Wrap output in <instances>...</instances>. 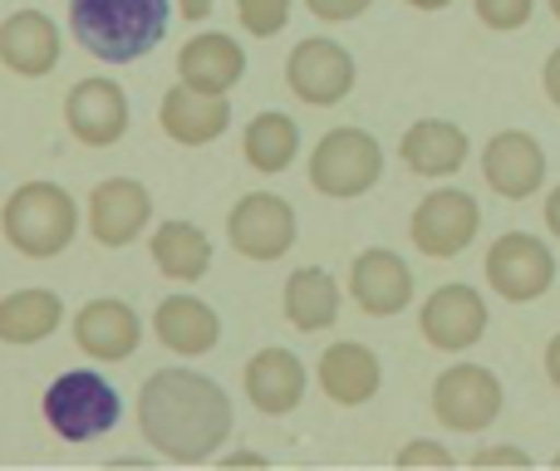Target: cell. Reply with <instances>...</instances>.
<instances>
[{
    "label": "cell",
    "instance_id": "1",
    "mask_svg": "<svg viewBox=\"0 0 560 471\" xmlns=\"http://www.w3.org/2000/svg\"><path fill=\"white\" fill-rule=\"evenodd\" d=\"M232 398L197 368H158L138 388V427L163 462L202 467L232 437Z\"/></svg>",
    "mask_w": 560,
    "mask_h": 471
},
{
    "label": "cell",
    "instance_id": "2",
    "mask_svg": "<svg viewBox=\"0 0 560 471\" xmlns=\"http://www.w3.org/2000/svg\"><path fill=\"white\" fill-rule=\"evenodd\" d=\"M173 0H69V35L104 64H138L167 35Z\"/></svg>",
    "mask_w": 560,
    "mask_h": 471
},
{
    "label": "cell",
    "instance_id": "3",
    "mask_svg": "<svg viewBox=\"0 0 560 471\" xmlns=\"http://www.w3.org/2000/svg\"><path fill=\"white\" fill-rule=\"evenodd\" d=\"M0 232L30 260H55L79 232V207L59 182H20L0 207Z\"/></svg>",
    "mask_w": 560,
    "mask_h": 471
},
{
    "label": "cell",
    "instance_id": "4",
    "mask_svg": "<svg viewBox=\"0 0 560 471\" xmlns=\"http://www.w3.org/2000/svg\"><path fill=\"white\" fill-rule=\"evenodd\" d=\"M39 413H45L49 433L65 437V443H94V437L118 427L124 398H118V388L98 368H69V374H59L45 388Z\"/></svg>",
    "mask_w": 560,
    "mask_h": 471
},
{
    "label": "cell",
    "instance_id": "5",
    "mask_svg": "<svg viewBox=\"0 0 560 471\" xmlns=\"http://www.w3.org/2000/svg\"><path fill=\"white\" fill-rule=\"evenodd\" d=\"M378 177H384V148L364 128H329L310 153V187L335 202L374 192Z\"/></svg>",
    "mask_w": 560,
    "mask_h": 471
},
{
    "label": "cell",
    "instance_id": "6",
    "mask_svg": "<svg viewBox=\"0 0 560 471\" xmlns=\"http://www.w3.org/2000/svg\"><path fill=\"white\" fill-rule=\"evenodd\" d=\"M502 378L482 364H453L433 384V417L447 433H487L502 417Z\"/></svg>",
    "mask_w": 560,
    "mask_h": 471
},
{
    "label": "cell",
    "instance_id": "7",
    "mask_svg": "<svg viewBox=\"0 0 560 471\" xmlns=\"http://www.w3.org/2000/svg\"><path fill=\"white\" fill-rule=\"evenodd\" d=\"M487 285L506 299V305H532L556 285V256L541 236L532 232H506L487 246Z\"/></svg>",
    "mask_w": 560,
    "mask_h": 471
},
{
    "label": "cell",
    "instance_id": "8",
    "mask_svg": "<svg viewBox=\"0 0 560 471\" xmlns=\"http://www.w3.org/2000/svg\"><path fill=\"white\" fill-rule=\"evenodd\" d=\"M477 232H482V207H477V197L463 192V187H438L433 197H423V202L413 207V222H408L413 246L433 260L463 256L477 240Z\"/></svg>",
    "mask_w": 560,
    "mask_h": 471
},
{
    "label": "cell",
    "instance_id": "9",
    "mask_svg": "<svg viewBox=\"0 0 560 471\" xmlns=\"http://www.w3.org/2000/svg\"><path fill=\"white\" fill-rule=\"evenodd\" d=\"M354 55H349L345 45H335V39L315 35V39H300L295 49H290L285 59V84L290 94L300 98V104L310 108H335L345 104L349 94H354Z\"/></svg>",
    "mask_w": 560,
    "mask_h": 471
},
{
    "label": "cell",
    "instance_id": "10",
    "mask_svg": "<svg viewBox=\"0 0 560 471\" xmlns=\"http://www.w3.org/2000/svg\"><path fill=\"white\" fill-rule=\"evenodd\" d=\"M487 299L472 285H438L418 309V334L438 354H467L487 334Z\"/></svg>",
    "mask_w": 560,
    "mask_h": 471
},
{
    "label": "cell",
    "instance_id": "11",
    "mask_svg": "<svg viewBox=\"0 0 560 471\" xmlns=\"http://www.w3.org/2000/svg\"><path fill=\"white\" fill-rule=\"evenodd\" d=\"M226 240H232L236 256L271 266L295 246V212L276 192H246L226 216Z\"/></svg>",
    "mask_w": 560,
    "mask_h": 471
},
{
    "label": "cell",
    "instance_id": "12",
    "mask_svg": "<svg viewBox=\"0 0 560 471\" xmlns=\"http://www.w3.org/2000/svg\"><path fill=\"white\" fill-rule=\"evenodd\" d=\"M482 177L502 202H526L546 187V148L522 128H506V133L487 138Z\"/></svg>",
    "mask_w": 560,
    "mask_h": 471
},
{
    "label": "cell",
    "instance_id": "13",
    "mask_svg": "<svg viewBox=\"0 0 560 471\" xmlns=\"http://www.w3.org/2000/svg\"><path fill=\"white\" fill-rule=\"evenodd\" d=\"M148 216H153V197L138 177H108L89 192V236L108 250L133 246L148 232Z\"/></svg>",
    "mask_w": 560,
    "mask_h": 471
},
{
    "label": "cell",
    "instance_id": "14",
    "mask_svg": "<svg viewBox=\"0 0 560 471\" xmlns=\"http://www.w3.org/2000/svg\"><path fill=\"white\" fill-rule=\"evenodd\" d=\"M349 295L364 315L388 319V315H404L413 305V270L398 250H359L354 266H349Z\"/></svg>",
    "mask_w": 560,
    "mask_h": 471
},
{
    "label": "cell",
    "instance_id": "15",
    "mask_svg": "<svg viewBox=\"0 0 560 471\" xmlns=\"http://www.w3.org/2000/svg\"><path fill=\"white\" fill-rule=\"evenodd\" d=\"M74 344H79V354L98 358V364H124L143 344V319H138L133 305H124L114 295L89 299L74 315Z\"/></svg>",
    "mask_w": 560,
    "mask_h": 471
},
{
    "label": "cell",
    "instance_id": "16",
    "mask_svg": "<svg viewBox=\"0 0 560 471\" xmlns=\"http://www.w3.org/2000/svg\"><path fill=\"white\" fill-rule=\"evenodd\" d=\"M65 123L84 148H114L128 133V94L114 79H79L65 98Z\"/></svg>",
    "mask_w": 560,
    "mask_h": 471
},
{
    "label": "cell",
    "instance_id": "17",
    "mask_svg": "<svg viewBox=\"0 0 560 471\" xmlns=\"http://www.w3.org/2000/svg\"><path fill=\"white\" fill-rule=\"evenodd\" d=\"M158 123L173 143L183 148H207L226 133L232 123V98L226 94H202L192 84H173L163 94V108H158Z\"/></svg>",
    "mask_w": 560,
    "mask_h": 471
},
{
    "label": "cell",
    "instance_id": "18",
    "mask_svg": "<svg viewBox=\"0 0 560 471\" xmlns=\"http://www.w3.org/2000/svg\"><path fill=\"white\" fill-rule=\"evenodd\" d=\"M59 25L45 10H15L0 20V64L20 79H45L59 64Z\"/></svg>",
    "mask_w": 560,
    "mask_h": 471
},
{
    "label": "cell",
    "instance_id": "19",
    "mask_svg": "<svg viewBox=\"0 0 560 471\" xmlns=\"http://www.w3.org/2000/svg\"><path fill=\"white\" fill-rule=\"evenodd\" d=\"M242 74H246V49L236 45L226 30H202L197 39H187V45L177 49V79L202 89V94L232 98V89L242 84Z\"/></svg>",
    "mask_w": 560,
    "mask_h": 471
},
{
    "label": "cell",
    "instance_id": "20",
    "mask_svg": "<svg viewBox=\"0 0 560 471\" xmlns=\"http://www.w3.org/2000/svg\"><path fill=\"white\" fill-rule=\"evenodd\" d=\"M153 334L167 354L202 358L222 344V319H217V309L197 295H167L163 305L153 309Z\"/></svg>",
    "mask_w": 560,
    "mask_h": 471
},
{
    "label": "cell",
    "instance_id": "21",
    "mask_svg": "<svg viewBox=\"0 0 560 471\" xmlns=\"http://www.w3.org/2000/svg\"><path fill=\"white\" fill-rule=\"evenodd\" d=\"M319 388H325L329 403L339 408H364L369 398L384 388V364L369 344L345 339V344H329L319 354Z\"/></svg>",
    "mask_w": 560,
    "mask_h": 471
},
{
    "label": "cell",
    "instance_id": "22",
    "mask_svg": "<svg viewBox=\"0 0 560 471\" xmlns=\"http://www.w3.org/2000/svg\"><path fill=\"white\" fill-rule=\"evenodd\" d=\"M246 398L256 403V413L266 417H285L305 403V364H300L290 349H261V354L246 364Z\"/></svg>",
    "mask_w": 560,
    "mask_h": 471
},
{
    "label": "cell",
    "instance_id": "23",
    "mask_svg": "<svg viewBox=\"0 0 560 471\" xmlns=\"http://www.w3.org/2000/svg\"><path fill=\"white\" fill-rule=\"evenodd\" d=\"M467 148L472 143H467V133L457 123H447V118H418L404 133V143H398V157L418 177H453V173H463Z\"/></svg>",
    "mask_w": 560,
    "mask_h": 471
},
{
    "label": "cell",
    "instance_id": "24",
    "mask_svg": "<svg viewBox=\"0 0 560 471\" xmlns=\"http://www.w3.org/2000/svg\"><path fill=\"white\" fill-rule=\"evenodd\" d=\"M285 319L300 334H319L339 319V280L325 266H300L285 280Z\"/></svg>",
    "mask_w": 560,
    "mask_h": 471
},
{
    "label": "cell",
    "instance_id": "25",
    "mask_svg": "<svg viewBox=\"0 0 560 471\" xmlns=\"http://www.w3.org/2000/svg\"><path fill=\"white\" fill-rule=\"evenodd\" d=\"M65 325V299L45 285H30L15 290V295L0 299V344H39L49 339L55 329Z\"/></svg>",
    "mask_w": 560,
    "mask_h": 471
},
{
    "label": "cell",
    "instance_id": "26",
    "mask_svg": "<svg viewBox=\"0 0 560 471\" xmlns=\"http://www.w3.org/2000/svg\"><path fill=\"white\" fill-rule=\"evenodd\" d=\"M153 266L163 270L167 280L192 285V280H202L207 270H212V240L192 222H163L153 232Z\"/></svg>",
    "mask_w": 560,
    "mask_h": 471
},
{
    "label": "cell",
    "instance_id": "27",
    "mask_svg": "<svg viewBox=\"0 0 560 471\" xmlns=\"http://www.w3.org/2000/svg\"><path fill=\"white\" fill-rule=\"evenodd\" d=\"M242 153H246V167H256V173H266V177L285 173V167L295 163V153H300L295 118L280 114V108H261V114L246 123Z\"/></svg>",
    "mask_w": 560,
    "mask_h": 471
},
{
    "label": "cell",
    "instance_id": "28",
    "mask_svg": "<svg viewBox=\"0 0 560 471\" xmlns=\"http://www.w3.org/2000/svg\"><path fill=\"white\" fill-rule=\"evenodd\" d=\"M236 20L246 35L271 39L290 25V0H236Z\"/></svg>",
    "mask_w": 560,
    "mask_h": 471
},
{
    "label": "cell",
    "instance_id": "29",
    "mask_svg": "<svg viewBox=\"0 0 560 471\" xmlns=\"http://www.w3.org/2000/svg\"><path fill=\"white\" fill-rule=\"evenodd\" d=\"M477 20H482L487 30H497V35H512V30L532 25L536 15V0H472Z\"/></svg>",
    "mask_w": 560,
    "mask_h": 471
},
{
    "label": "cell",
    "instance_id": "30",
    "mask_svg": "<svg viewBox=\"0 0 560 471\" xmlns=\"http://www.w3.org/2000/svg\"><path fill=\"white\" fill-rule=\"evenodd\" d=\"M369 5H374V0H305L310 15L329 20V25H345V20H359Z\"/></svg>",
    "mask_w": 560,
    "mask_h": 471
},
{
    "label": "cell",
    "instance_id": "31",
    "mask_svg": "<svg viewBox=\"0 0 560 471\" xmlns=\"http://www.w3.org/2000/svg\"><path fill=\"white\" fill-rule=\"evenodd\" d=\"M398 467H453V452L443 443H408L398 452Z\"/></svg>",
    "mask_w": 560,
    "mask_h": 471
},
{
    "label": "cell",
    "instance_id": "32",
    "mask_svg": "<svg viewBox=\"0 0 560 471\" xmlns=\"http://www.w3.org/2000/svg\"><path fill=\"white\" fill-rule=\"evenodd\" d=\"M472 467H532V457H526L522 447H482V452L472 457Z\"/></svg>",
    "mask_w": 560,
    "mask_h": 471
},
{
    "label": "cell",
    "instance_id": "33",
    "mask_svg": "<svg viewBox=\"0 0 560 471\" xmlns=\"http://www.w3.org/2000/svg\"><path fill=\"white\" fill-rule=\"evenodd\" d=\"M541 89H546V98L560 108V49H551L546 55V69H541Z\"/></svg>",
    "mask_w": 560,
    "mask_h": 471
},
{
    "label": "cell",
    "instance_id": "34",
    "mask_svg": "<svg viewBox=\"0 0 560 471\" xmlns=\"http://www.w3.org/2000/svg\"><path fill=\"white\" fill-rule=\"evenodd\" d=\"M546 378H551V388H560V334L546 344Z\"/></svg>",
    "mask_w": 560,
    "mask_h": 471
},
{
    "label": "cell",
    "instance_id": "35",
    "mask_svg": "<svg viewBox=\"0 0 560 471\" xmlns=\"http://www.w3.org/2000/svg\"><path fill=\"white\" fill-rule=\"evenodd\" d=\"M546 232L560 240V187H556L551 197H546Z\"/></svg>",
    "mask_w": 560,
    "mask_h": 471
},
{
    "label": "cell",
    "instance_id": "36",
    "mask_svg": "<svg viewBox=\"0 0 560 471\" xmlns=\"http://www.w3.org/2000/svg\"><path fill=\"white\" fill-rule=\"evenodd\" d=\"M212 5H217V0H177V10H183L187 20H207V15H212Z\"/></svg>",
    "mask_w": 560,
    "mask_h": 471
},
{
    "label": "cell",
    "instance_id": "37",
    "mask_svg": "<svg viewBox=\"0 0 560 471\" xmlns=\"http://www.w3.org/2000/svg\"><path fill=\"white\" fill-rule=\"evenodd\" d=\"M226 467H266V457L261 452H232L226 457Z\"/></svg>",
    "mask_w": 560,
    "mask_h": 471
},
{
    "label": "cell",
    "instance_id": "38",
    "mask_svg": "<svg viewBox=\"0 0 560 471\" xmlns=\"http://www.w3.org/2000/svg\"><path fill=\"white\" fill-rule=\"evenodd\" d=\"M408 5H413V10H447L453 0H408Z\"/></svg>",
    "mask_w": 560,
    "mask_h": 471
},
{
    "label": "cell",
    "instance_id": "39",
    "mask_svg": "<svg viewBox=\"0 0 560 471\" xmlns=\"http://www.w3.org/2000/svg\"><path fill=\"white\" fill-rule=\"evenodd\" d=\"M546 5H551V15H556V20H560V0H546Z\"/></svg>",
    "mask_w": 560,
    "mask_h": 471
},
{
    "label": "cell",
    "instance_id": "40",
    "mask_svg": "<svg viewBox=\"0 0 560 471\" xmlns=\"http://www.w3.org/2000/svg\"><path fill=\"white\" fill-rule=\"evenodd\" d=\"M556 467H560V452H556Z\"/></svg>",
    "mask_w": 560,
    "mask_h": 471
}]
</instances>
